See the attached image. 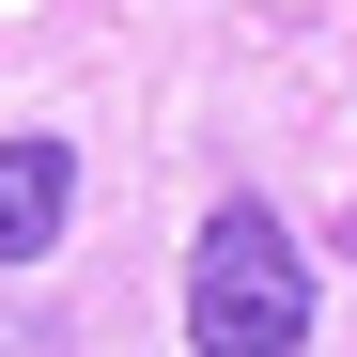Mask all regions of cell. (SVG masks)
I'll use <instances>...</instances> for the list:
<instances>
[{"label": "cell", "mask_w": 357, "mask_h": 357, "mask_svg": "<svg viewBox=\"0 0 357 357\" xmlns=\"http://www.w3.org/2000/svg\"><path fill=\"white\" fill-rule=\"evenodd\" d=\"M311 249L264 218V202H218L202 233H187V342L202 357H295L311 342Z\"/></svg>", "instance_id": "6da1fadb"}, {"label": "cell", "mask_w": 357, "mask_h": 357, "mask_svg": "<svg viewBox=\"0 0 357 357\" xmlns=\"http://www.w3.org/2000/svg\"><path fill=\"white\" fill-rule=\"evenodd\" d=\"M78 218V155L63 140H0V264H47Z\"/></svg>", "instance_id": "7a4b0ae2"}, {"label": "cell", "mask_w": 357, "mask_h": 357, "mask_svg": "<svg viewBox=\"0 0 357 357\" xmlns=\"http://www.w3.org/2000/svg\"><path fill=\"white\" fill-rule=\"evenodd\" d=\"M0 357H63V311L47 295H0Z\"/></svg>", "instance_id": "3957f363"}]
</instances>
